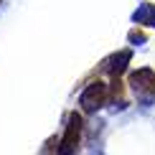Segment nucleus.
Masks as SVG:
<instances>
[{
  "label": "nucleus",
  "instance_id": "nucleus-2",
  "mask_svg": "<svg viewBox=\"0 0 155 155\" xmlns=\"http://www.w3.org/2000/svg\"><path fill=\"white\" fill-rule=\"evenodd\" d=\"M104 99H107V87L102 81H94V84H89V87L84 89L81 107L87 109V112H94V109H99L102 104H104Z\"/></svg>",
  "mask_w": 155,
  "mask_h": 155
},
{
  "label": "nucleus",
  "instance_id": "nucleus-1",
  "mask_svg": "<svg viewBox=\"0 0 155 155\" xmlns=\"http://www.w3.org/2000/svg\"><path fill=\"white\" fill-rule=\"evenodd\" d=\"M79 140H81V117L74 112L71 117H69L66 135H64V140H61L59 153H61V155H71V153H76V147H79Z\"/></svg>",
  "mask_w": 155,
  "mask_h": 155
},
{
  "label": "nucleus",
  "instance_id": "nucleus-3",
  "mask_svg": "<svg viewBox=\"0 0 155 155\" xmlns=\"http://www.w3.org/2000/svg\"><path fill=\"white\" fill-rule=\"evenodd\" d=\"M132 87L140 89V92L155 94V71H150V69H140V71H135L132 74Z\"/></svg>",
  "mask_w": 155,
  "mask_h": 155
}]
</instances>
